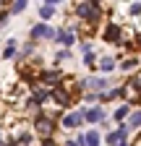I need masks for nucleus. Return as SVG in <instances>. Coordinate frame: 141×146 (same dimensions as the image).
<instances>
[{
    "label": "nucleus",
    "mask_w": 141,
    "mask_h": 146,
    "mask_svg": "<svg viewBox=\"0 0 141 146\" xmlns=\"http://www.w3.org/2000/svg\"><path fill=\"white\" fill-rule=\"evenodd\" d=\"M128 112H131V107H128V104H120V107L115 110V120H126Z\"/></svg>",
    "instance_id": "nucleus-12"
},
{
    "label": "nucleus",
    "mask_w": 141,
    "mask_h": 146,
    "mask_svg": "<svg viewBox=\"0 0 141 146\" xmlns=\"http://www.w3.org/2000/svg\"><path fill=\"white\" fill-rule=\"evenodd\" d=\"M50 94L55 97V99H58L60 104H68V94H65V91H50Z\"/></svg>",
    "instance_id": "nucleus-17"
},
{
    "label": "nucleus",
    "mask_w": 141,
    "mask_h": 146,
    "mask_svg": "<svg viewBox=\"0 0 141 146\" xmlns=\"http://www.w3.org/2000/svg\"><path fill=\"white\" fill-rule=\"evenodd\" d=\"M60 78V70H45L42 73V81H58Z\"/></svg>",
    "instance_id": "nucleus-16"
},
{
    "label": "nucleus",
    "mask_w": 141,
    "mask_h": 146,
    "mask_svg": "<svg viewBox=\"0 0 141 146\" xmlns=\"http://www.w3.org/2000/svg\"><path fill=\"white\" fill-rule=\"evenodd\" d=\"M16 47H19V44L11 39V42L5 44V50H3V58H13V55H16Z\"/></svg>",
    "instance_id": "nucleus-14"
},
{
    "label": "nucleus",
    "mask_w": 141,
    "mask_h": 146,
    "mask_svg": "<svg viewBox=\"0 0 141 146\" xmlns=\"http://www.w3.org/2000/svg\"><path fill=\"white\" fill-rule=\"evenodd\" d=\"M47 5H55V3H63V0H45Z\"/></svg>",
    "instance_id": "nucleus-23"
},
{
    "label": "nucleus",
    "mask_w": 141,
    "mask_h": 146,
    "mask_svg": "<svg viewBox=\"0 0 141 146\" xmlns=\"http://www.w3.org/2000/svg\"><path fill=\"white\" fill-rule=\"evenodd\" d=\"M102 36H104V42H118V39H120V26H118V24H110L107 29H104Z\"/></svg>",
    "instance_id": "nucleus-3"
},
{
    "label": "nucleus",
    "mask_w": 141,
    "mask_h": 146,
    "mask_svg": "<svg viewBox=\"0 0 141 146\" xmlns=\"http://www.w3.org/2000/svg\"><path fill=\"white\" fill-rule=\"evenodd\" d=\"M81 86L84 89H104V86H107V78H86Z\"/></svg>",
    "instance_id": "nucleus-8"
},
{
    "label": "nucleus",
    "mask_w": 141,
    "mask_h": 146,
    "mask_svg": "<svg viewBox=\"0 0 141 146\" xmlns=\"http://www.w3.org/2000/svg\"><path fill=\"white\" fill-rule=\"evenodd\" d=\"M136 128H141V110H138V112H133L131 120H128V131H136Z\"/></svg>",
    "instance_id": "nucleus-11"
},
{
    "label": "nucleus",
    "mask_w": 141,
    "mask_h": 146,
    "mask_svg": "<svg viewBox=\"0 0 141 146\" xmlns=\"http://www.w3.org/2000/svg\"><path fill=\"white\" fill-rule=\"evenodd\" d=\"M81 123H84L81 112H70V115H65V117H63V125H65V128H78Z\"/></svg>",
    "instance_id": "nucleus-5"
},
{
    "label": "nucleus",
    "mask_w": 141,
    "mask_h": 146,
    "mask_svg": "<svg viewBox=\"0 0 141 146\" xmlns=\"http://www.w3.org/2000/svg\"><path fill=\"white\" fill-rule=\"evenodd\" d=\"M31 36H34V39H42V36H55V31H52L50 26H45V24H37L31 29Z\"/></svg>",
    "instance_id": "nucleus-4"
},
{
    "label": "nucleus",
    "mask_w": 141,
    "mask_h": 146,
    "mask_svg": "<svg viewBox=\"0 0 141 146\" xmlns=\"http://www.w3.org/2000/svg\"><path fill=\"white\" fill-rule=\"evenodd\" d=\"M128 13H131V16H138V13H141V3H133V5H131V11H128Z\"/></svg>",
    "instance_id": "nucleus-20"
},
{
    "label": "nucleus",
    "mask_w": 141,
    "mask_h": 146,
    "mask_svg": "<svg viewBox=\"0 0 141 146\" xmlns=\"http://www.w3.org/2000/svg\"><path fill=\"white\" fill-rule=\"evenodd\" d=\"M76 13H78L81 18H86V21H97V18H99V11H97L94 3H81V5L76 8Z\"/></svg>",
    "instance_id": "nucleus-1"
},
{
    "label": "nucleus",
    "mask_w": 141,
    "mask_h": 146,
    "mask_svg": "<svg viewBox=\"0 0 141 146\" xmlns=\"http://www.w3.org/2000/svg\"><path fill=\"white\" fill-rule=\"evenodd\" d=\"M81 117H84L86 123H99V120H104V110L89 107V110H84V112H81Z\"/></svg>",
    "instance_id": "nucleus-2"
},
{
    "label": "nucleus",
    "mask_w": 141,
    "mask_h": 146,
    "mask_svg": "<svg viewBox=\"0 0 141 146\" xmlns=\"http://www.w3.org/2000/svg\"><path fill=\"white\" fill-rule=\"evenodd\" d=\"M52 13H55V8H52V5H47V3L39 8V16L45 18V21H47V18H52Z\"/></svg>",
    "instance_id": "nucleus-15"
},
{
    "label": "nucleus",
    "mask_w": 141,
    "mask_h": 146,
    "mask_svg": "<svg viewBox=\"0 0 141 146\" xmlns=\"http://www.w3.org/2000/svg\"><path fill=\"white\" fill-rule=\"evenodd\" d=\"M89 3H97V0H89Z\"/></svg>",
    "instance_id": "nucleus-24"
},
{
    "label": "nucleus",
    "mask_w": 141,
    "mask_h": 146,
    "mask_svg": "<svg viewBox=\"0 0 141 146\" xmlns=\"http://www.w3.org/2000/svg\"><path fill=\"white\" fill-rule=\"evenodd\" d=\"M99 141H102V138H99V133H97V131H89L86 136H81V138H78L76 143H89V146H97Z\"/></svg>",
    "instance_id": "nucleus-7"
},
{
    "label": "nucleus",
    "mask_w": 141,
    "mask_h": 146,
    "mask_svg": "<svg viewBox=\"0 0 141 146\" xmlns=\"http://www.w3.org/2000/svg\"><path fill=\"white\" fill-rule=\"evenodd\" d=\"M16 141H19V143H31V136H29V133H21Z\"/></svg>",
    "instance_id": "nucleus-19"
},
{
    "label": "nucleus",
    "mask_w": 141,
    "mask_h": 146,
    "mask_svg": "<svg viewBox=\"0 0 141 146\" xmlns=\"http://www.w3.org/2000/svg\"><path fill=\"white\" fill-rule=\"evenodd\" d=\"M37 133H42V136L52 133V120L50 117H37Z\"/></svg>",
    "instance_id": "nucleus-6"
},
{
    "label": "nucleus",
    "mask_w": 141,
    "mask_h": 146,
    "mask_svg": "<svg viewBox=\"0 0 141 146\" xmlns=\"http://www.w3.org/2000/svg\"><path fill=\"white\" fill-rule=\"evenodd\" d=\"M58 60H68V50H60L58 52Z\"/></svg>",
    "instance_id": "nucleus-22"
},
{
    "label": "nucleus",
    "mask_w": 141,
    "mask_h": 146,
    "mask_svg": "<svg viewBox=\"0 0 141 146\" xmlns=\"http://www.w3.org/2000/svg\"><path fill=\"white\" fill-rule=\"evenodd\" d=\"M58 39H60V42H63L65 47H70V44L76 42V36H73V31L68 29V31H60V34H58Z\"/></svg>",
    "instance_id": "nucleus-9"
},
{
    "label": "nucleus",
    "mask_w": 141,
    "mask_h": 146,
    "mask_svg": "<svg viewBox=\"0 0 141 146\" xmlns=\"http://www.w3.org/2000/svg\"><path fill=\"white\" fill-rule=\"evenodd\" d=\"M99 70H102V73L115 70V60H112V58H102V60H99Z\"/></svg>",
    "instance_id": "nucleus-10"
},
{
    "label": "nucleus",
    "mask_w": 141,
    "mask_h": 146,
    "mask_svg": "<svg viewBox=\"0 0 141 146\" xmlns=\"http://www.w3.org/2000/svg\"><path fill=\"white\" fill-rule=\"evenodd\" d=\"M31 50H34V44L29 42V44H24V47H21V55H31Z\"/></svg>",
    "instance_id": "nucleus-21"
},
{
    "label": "nucleus",
    "mask_w": 141,
    "mask_h": 146,
    "mask_svg": "<svg viewBox=\"0 0 141 146\" xmlns=\"http://www.w3.org/2000/svg\"><path fill=\"white\" fill-rule=\"evenodd\" d=\"M26 5H29V0H13L11 13H21V11H26Z\"/></svg>",
    "instance_id": "nucleus-13"
},
{
    "label": "nucleus",
    "mask_w": 141,
    "mask_h": 146,
    "mask_svg": "<svg viewBox=\"0 0 141 146\" xmlns=\"http://www.w3.org/2000/svg\"><path fill=\"white\" fill-rule=\"evenodd\" d=\"M136 63H138V60H136V58H131V60H126V63H123L120 68H123V70H131V68H133Z\"/></svg>",
    "instance_id": "nucleus-18"
}]
</instances>
